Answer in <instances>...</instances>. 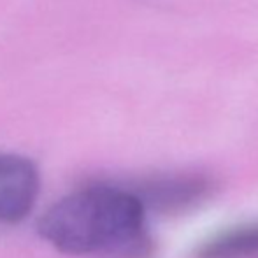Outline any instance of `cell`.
Returning <instances> with one entry per match:
<instances>
[{
  "mask_svg": "<svg viewBox=\"0 0 258 258\" xmlns=\"http://www.w3.org/2000/svg\"><path fill=\"white\" fill-rule=\"evenodd\" d=\"M39 172L25 156L0 155V221L18 223L35 204Z\"/></svg>",
  "mask_w": 258,
  "mask_h": 258,
  "instance_id": "7a4b0ae2",
  "label": "cell"
},
{
  "mask_svg": "<svg viewBox=\"0 0 258 258\" xmlns=\"http://www.w3.org/2000/svg\"><path fill=\"white\" fill-rule=\"evenodd\" d=\"M195 258H258V225L221 232L204 242Z\"/></svg>",
  "mask_w": 258,
  "mask_h": 258,
  "instance_id": "277c9868",
  "label": "cell"
},
{
  "mask_svg": "<svg viewBox=\"0 0 258 258\" xmlns=\"http://www.w3.org/2000/svg\"><path fill=\"white\" fill-rule=\"evenodd\" d=\"M132 190L146 211L148 207L158 211H181L209 197L213 184L207 177L201 176H163L143 181Z\"/></svg>",
  "mask_w": 258,
  "mask_h": 258,
  "instance_id": "3957f363",
  "label": "cell"
},
{
  "mask_svg": "<svg viewBox=\"0 0 258 258\" xmlns=\"http://www.w3.org/2000/svg\"><path fill=\"white\" fill-rule=\"evenodd\" d=\"M41 235L67 255L151 258L146 207L130 186L99 183L58 201L39 221Z\"/></svg>",
  "mask_w": 258,
  "mask_h": 258,
  "instance_id": "6da1fadb",
  "label": "cell"
}]
</instances>
